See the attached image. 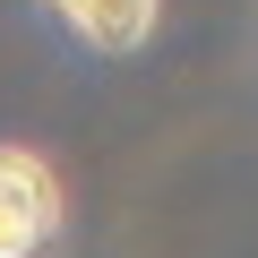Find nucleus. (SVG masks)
Masks as SVG:
<instances>
[{"label": "nucleus", "mask_w": 258, "mask_h": 258, "mask_svg": "<svg viewBox=\"0 0 258 258\" xmlns=\"http://www.w3.org/2000/svg\"><path fill=\"white\" fill-rule=\"evenodd\" d=\"M60 232V181L35 147H0V258H35Z\"/></svg>", "instance_id": "f257e3e1"}, {"label": "nucleus", "mask_w": 258, "mask_h": 258, "mask_svg": "<svg viewBox=\"0 0 258 258\" xmlns=\"http://www.w3.org/2000/svg\"><path fill=\"white\" fill-rule=\"evenodd\" d=\"M60 26H78L95 52H138L155 35V0H43Z\"/></svg>", "instance_id": "f03ea898"}]
</instances>
